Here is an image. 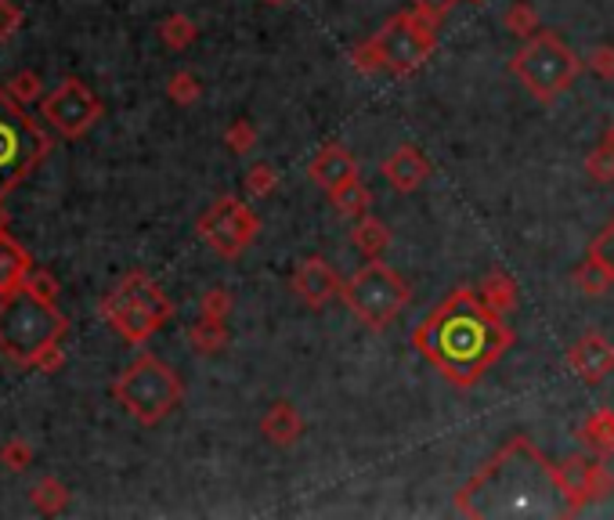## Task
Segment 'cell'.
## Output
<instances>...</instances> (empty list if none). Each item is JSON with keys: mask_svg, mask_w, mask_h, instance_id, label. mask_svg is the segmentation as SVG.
<instances>
[{"mask_svg": "<svg viewBox=\"0 0 614 520\" xmlns=\"http://www.w3.org/2000/svg\"><path fill=\"white\" fill-rule=\"evenodd\" d=\"M412 347L452 387L466 391L502 362L513 347V329L507 315L481 301L477 286H456L412 329Z\"/></svg>", "mask_w": 614, "mask_h": 520, "instance_id": "cell-1", "label": "cell"}, {"mask_svg": "<svg viewBox=\"0 0 614 520\" xmlns=\"http://www.w3.org/2000/svg\"><path fill=\"white\" fill-rule=\"evenodd\" d=\"M69 332V318L55 301H44L30 286H19L0 296V354L15 365L33 369L47 347Z\"/></svg>", "mask_w": 614, "mask_h": 520, "instance_id": "cell-2", "label": "cell"}, {"mask_svg": "<svg viewBox=\"0 0 614 520\" xmlns=\"http://www.w3.org/2000/svg\"><path fill=\"white\" fill-rule=\"evenodd\" d=\"M98 315H102L127 343H149L156 332L174 318V304H170V296L159 290V282L145 275V271H127V275L102 296Z\"/></svg>", "mask_w": 614, "mask_h": 520, "instance_id": "cell-3", "label": "cell"}, {"mask_svg": "<svg viewBox=\"0 0 614 520\" xmlns=\"http://www.w3.org/2000/svg\"><path fill=\"white\" fill-rule=\"evenodd\" d=\"M113 398L141 427H156L174 412L184 398V383L163 358L141 354L113 380Z\"/></svg>", "mask_w": 614, "mask_h": 520, "instance_id": "cell-4", "label": "cell"}, {"mask_svg": "<svg viewBox=\"0 0 614 520\" xmlns=\"http://www.w3.org/2000/svg\"><path fill=\"white\" fill-rule=\"evenodd\" d=\"M55 142L8 87H0V200L52 156Z\"/></svg>", "mask_w": 614, "mask_h": 520, "instance_id": "cell-5", "label": "cell"}, {"mask_svg": "<svg viewBox=\"0 0 614 520\" xmlns=\"http://www.w3.org/2000/svg\"><path fill=\"white\" fill-rule=\"evenodd\" d=\"M585 61L571 52L568 44L560 41L557 33L527 36L521 44V52L510 58V72L524 83V91L535 98V102H553L560 98L568 87L579 80Z\"/></svg>", "mask_w": 614, "mask_h": 520, "instance_id": "cell-6", "label": "cell"}, {"mask_svg": "<svg viewBox=\"0 0 614 520\" xmlns=\"http://www.w3.org/2000/svg\"><path fill=\"white\" fill-rule=\"evenodd\" d=\"M409 296L412 290H409V282H405V275L390 264H384V260H365L340 290L343 307L368 329H387L390 321L405 312Z\"/></svg>", "mask_w": 614, "mask_h": 520, "instance_id": "cell-7", "label": "cell"}, {"mask_svg": "<svg viewBox=\"0 0 614 520\" xmlns=\"http://www.w3.org/2000/svg\"><path fill=\"white\" fill-rule=\"evenodd\" d=\"M437 22L427 19L423 11H398V15H390L379 33L368 36V44H373V52L379 58V66L390 77H409L423 66V61L434 55L437 47Z\"/></svg>", "mask_w": 614, "mask_h": 520, "instance_id": "cell-8", "label": "cell"}, {"mask_svg": "<svg viewBox=\"0 0 614 520\" xmlns=\"http://www.w3.org/2000/svg\"><path fill=\"white\" fill-rule=\"evenodd\" d=\"M195 231H200V239L211 246L217 257L239 260L257 242V235H261V217H257L242 200H236V195H220V200H214L206 206V214L195 221Z\"/></svg>", "mask_w": 614, "mask_h": 520, "instance_id": "cell-9", "label": "cell"}, {"mask_svg": "<svg viewBox=\"0 0 614 520\" xmlns=\"http://www.w3.org/2000/svg\"><path fill=\"white\" fill-rule=\"evenodd\" d=\"M553 488L564 499V513H579L582 506L604 502L614 491V474L604 460H589L575 452L568 460L553 463Z\"/></svg>", "mask_w": 614, "mask_h": 520, "instance_id": "cell-10", "label": "cell"}, {"mask_svg": "<svg viewBox=\"0 0 614 520\" xmlns=\"http://www.w3.org/2000/svg\"><path fill=\"white\" fill-rule=\"evenodd\" d=\"M102 113H105V105L98 102V94L77 77H66L41 102V116L52 123L61 138H83V134L102 120Z\"/></svg>", "mask_w": 614, "mask_h": 520, "instance_id": "cell-11", "label": "cell"}, {"mask_svg": "<svg viewBox=\"0 0 614 520\" xmlns=\"http://www.w3.org/2000/svg\"><path fill=\"white\" fill-rule=\"evenodd\" d=\"M340 290H343V279L337 275V268L329 264L326 257H304L300 268L293 271V293H297L307 307H315V312L333 304Z\"/></svg>", "mask_w": 614, "mask_h": 520, "instance_id": "cell-12", "label": "cell"}, {"mask_svg": "<svg viewBox=\"0 0 614 520\" xmlns=\"http://www.w3.org/2000/svg\"><path fill=\"white\" fill-rule=\"evenodd\" d=\"M568 365L582 383H604L614 373V343L600 332H585L582 340L571 343Z\"/></svg>", "mask_w": 614, "mask_h": 520, "instance_id": "cell-13", "label": "cell"}, {"mask_svg": "<svg viewBox=\"0 0 614 520\" xmlns=\"http://www.w3.org/2000/svg\"><path fill=\"white\" fill-rule=\"evenodd\" d=\"M307 178L329 195V192H337L340 184L359 178V159H354L343 145H322L311 163H307Z\"/></svg>", "mask_w": 614, "mask_h": 520, "instance_id": "cell-14", "label": "cell"}, {"mask_svg": "<svg viewBox=\"0 0 614 520\" xmlns=\"http://www.w3.org/2000/svg\"><path fill=\"white\" fill-rule=\"evenodd\" d=\"M384 178L395 192L409 195L416 189H423L430 178V159L416 145H398L395 152L384 159Z\"/></svg>", "mask_w": 614, "mask_h": 520, "instance_id": "cell-15", "label": "cell"}, {"mask_svg": "<svg viewBox=\"0 0 614 520\" xmlns=\"http://www.w3.org/2000/svg\"><path fill=\"white\" fill-rule=\"evenodd\" d=\"M261 433L272 444H278V449H289V444H297L300 441V433H304V419L300 412L293 408L289 402H275L272 408L264 412L261 419Z\"/></svg>", "mask_w": 614, "mask_h": 520, "instance_id": "cell-16", "label": "cell"}, {"mask_svg": "<svg viewBox=\"0 0 614 520\" xmlns=\"http://www.w3.org/2000/svg\"><path fill=\"white\" fill-rule=\"evenodd\" d=\"M33 271V257L22 242L11 239L8 231H0V296L19 290L26 275Z\"/></svg>", "mask_w": 614, "mask_h": 520, "instance_id": "cell-17", "label": "cell"}, {"mask_svg": "<svg viewBox=\"0 0 614 520\" xmlns=\"http://www.w3.org/2000/svg\"><path fill=\"white\" fill-rule=\"evenodd\" d=\"M579 441L596 460H614V408H596L579 427Z\"/></svg>", "mask_w": 614, "mask_h": 520, "instance_id": "cell-18", "label": "cell"}, {"mask_svg": "<svg viewBox=\"0 0 614 520\" xmlns=\"http://www.w3.org/2000/svg\"><path fill=\"white\" fill-rule=\"evenodd\" d=\"M351 242L359 246V253H362L365 260H384V253L390 250V228H387L379 217L365 214V217L354 221Z\"/></svg>", "mask_w": 614, "mask_h": 520, "instance_id": "cell-19", "label": "cell"}, {"mask_svg": "<svg viewBox=\"0 0 614 520\" xmlns=\"http://www.w3.org/2000/svg\"><path fill=\"white\" fill-rule=\"evenodd\" d=\"M477 293H481V301L491 307V312L499 315H510L513 307H518L521 301V290L518 282H513V275H507V271H488V275L481 279V286H477Z\"/></svg>", "mask_w": 614, "mask_h": 520, "instance_id": "cell-20", "label": "cell"}, {"mask_svg": "<svg viewBox=\"0 0 614 520\" xmlns=\"http://www.w3.org/2000/svg\"><path fill=\"white\" fill-rule=\"evenodd\" d=\"M329 203L337 206L340 217L359 221V217L368 214V210H373V192H368V184L362 178H354L348 184H340L337 192H329Z\"/></svg>", "mask_w": 614, "mask_h": 520, "instance_id": "cell-21", "label": "cell"}, {"mask_svg": "<svg viewBox=\"0 0 614 520\" xmlns=\"http://www.w3.org/2000/svg\"><path fill=\"white\" fill-rule=\"evenodd\" d=\"M189 343H192V351H200V354L225 351V347H228L225 318H206V315H200V321H192V329H189Z\"/></svg>", "mask_w": 614, "mask_h": 520, "instance_id": "cell-22", "label": "cell"}, {"mask_svg": "<svg viewBox=\"0 0 614 520\" xmlns=\"http://www.w3.org/2000/svg\"><path fill=\"white\" fill-rule=\"evenodd\" d=\"M159 41H163L170 52H184V47H192L195 41H200V26L181 15V11H174V15H167L163 22H159Z\"/></svg>", "mask_w": 614, "mask_h": 520, "instance_id": "cell-23", "label": "cell"}, {"mask_svg": "<svg viewBox=\"0 0 614 520\" xmlns=\"http://www.w3.org/2000/svg\"><path fill=\"white\" fill-rule=\"evenodd\" d=\"M30 495H33V506H36V510L47 513V517H58V513L69 506V488L61 485L58 477H41V481L33 485Z\"/></svg>", "mask_w": 614, "mask_h": 520, "instance_id": "cell-24", "label": "cell"}, {"mask_svg": "<svg viewBox=\"0 0 614 520\" xmlns=\"http://www.w3.org/2000/svg\"><path fill=\"white\" fill-rule=\"evenodd\" d=\"M571 282H575V290H579V293H585V296H607V293H611V286H614V279L607 275L604 268L596 264L593 257H585L582 264L575 268Z\"/></svg>", "mask_w": 614, "mask_h": 520, "instance_id": "cell-25", "label": "cell"}, {"mask_svg": "<svg viewBox=\"0 0 614 520\" xmlns=\"http://www.w3.org/2000/svg\"><path fill=\"white\" fill-rule=\"evenodd\" d=\"M502 26L507 33H513L518 41H527V36L538 33V11L535 4H527V0H513L507 8V15H502Z\"/></svg>", "mask_w": 614, "mask_h": 520, "instance_id": "cell-26", "label": "cell"}, {"mask_svg": "<svg viewBox=\"0 0 614 520\" xmlns=\"http://www.w3.org/2000/svg\"><path fill=\"white\" fill-rule=\"evenodd\" d=\"M585 173L593 178L596 184H611L614 181V145L600 142L593 152L585 156Z\"/></svg>", "mask_w": 614, "mask_h": 520, "instance_id": "cell-27", "label": "cell"}, {"mask_svg": "<svg viewBox=\"0 0 614 520\" xmlns=\"http://www.w3.org/2000/svg\"><path fill=\"white\" fill-rule=\"evenodd\" d=\"M167 94H170V102H178V105H195L200 102V94H203V83L192 77V72H174V77L167 80Z\"/></svg>", "mask_w": 614, "mask_h": 520, "instance_id": "cell-28", "label": "cell"}, {"mask_svg": "<svg viewBox=\"0 0 614 520\" xmlns=\"http://www.w3.org/2000/svg\"><path fill=\"white\" fill-rule=\"evenodd\" d=\"M585 257H593L600 268L607 271V275L614 279V221H607L604 228H600V235L593 242H589V253Z\"/></svg>", "mask_w": 614, "mask_h": 520, "instance_id": "cell-29", "label": "cell"}, {"mask_svg": "<svg viewBox=\"0 0 614 520\" xmlns=\"http://www.w3.org/2000/svg\"><path fill=\"white\" fill-rule=\"evenodd\" d=\"M246 189L257 200H264V195H272L278 189V170L272 163H253L250 173H246Z\"/></svg>", "mask_w": 614, "mask_h": 520, "instance_id": "cell-30", "label": "cell"}, {"mask_svg": "<svg viewBox=\"0 0 614 520\" xmlns=\"http://www.w3.org/2000/svg\"><path fill=\"white\" fill-rule=\"evenodd\" d=\"M225 145L231 148V152H253L257 148V127L250 120H236L231 127L225 131Z\"/></svg>", "mask_w": 614, "mask_h": 520, "instance_id": "cell-31", "label": "cell"}, {"mask_svg": "<svg viewBox=\"0 0 614 520\" xmlns=\"http://www.w3.org/2000/svg\"><path fill=\"white\" fill-rule=\"evenodd\" d=\"M8 91L19 98L22 105H33L36 98H41V91H44V83H41V77H36V72H15V77L8 80Z\"/></svg>", "mask_w": 614, "mask_h": 520, "instance_id": "cell-32", "label": "cell"}, {"mask_svg": "<svg viewBox=\"0 0 614 520\" xmlns=\"http://www.w3.org/2000/svg\"><path fill=\"white\" fill-rule=\"evenodd\" d=\"M33 463V444L26 438H11L4 449H0V466L8 470H26Z\"/></svg>", "mask_w": 614, "mask_h": 520, "instance_id": "cell-33", "label": "cell"}, {"mask_svg": "<svg viewBox=\"0 0 614 520\" xmlns=\"http://www.w3.org/2000/svg\"><path fill=\"white\" fill-rule=\"evenodd\" d=\"M200 315H206V318H228L231 315V293L225 286L206 290L203 301H200Z\"/></svg>", "mask_w": 614, "mask_h": 520, "instance_id": "cell-34", "label": "cell"}, {"mask_svg": "<svg viewBox=\"0 0 614 520\" xmlns=\"http://www.w3.org/2000/svg\"><path fill=\"white\" fill-rule=\"evenodd\" d=\"M585 69L600 80H614V47L611 44H596L593 52L585 55Z\"/></svg>", "mask_w": 614, "mask_h": 520, "instance_id": "cell-35", "label": "cell"}, {"mask_svg": "<svg viewBox=\"0 0 614 520\" xmlns=\"http://www.w3.org/2000/svg\"><path fill=\"white\" fill-rule=\"evenodd\" d=\"M22 286H30L36 296H44V301H58V279H55V275H47L44 268H33L30 275H26V282H22Z\"/></svg>", "mask_w": 614, "mask_h": 520, "instance_id": "cell-36", "label": "cell"}, {"mask_svg": "<svg viewBox=\"0 0 614 520\" xmlns=\"http://www.w3.org/2000/svg\"><path fill=\"white\" fill-rule=\"evenodd\" d=\"M19 26H22V8L15 0H0V44H8Z\"/></svg>", "mask_w": 614, "mask_h": 520, "instance_id": "cell-37", "label": "cell"}, {"mask_svg": "<svg viewBox=\"0 0 614 520\" xmlns=\"http://www.w3.org/2000/svg\"><path fill=\"white\" fill-rule=\"evenodd\" d=\"M412 4H416V11H423L427 19H434L441 26V22L452 15V8H456L459 0H412Z\"/></svg>", "mask_w": 614, "mask_h": 520, "instance_id": "cell-38", "label": "cell"}, {"mask_svg": "<svg viewBox=\"0 0 614 520\" xmlns=\"http://www.w3.org/2000/svg\"><path fill=\"white\" fill-rule=\"evenodd\" d=\"M61 365H66V354H61V347H58V343H52L41 358H36V365H33V369H41V373H58Z\"/></svg>", "mask_w": 614, "mask_h": 520, "instance_id": "cell-39", "label": "cell"}, {"mask_svg": "<svg viewBox=\"0 0 614 520\" xmlns=\"http://www.w3.org/2000/svg\"><path fill=\"white\" fill-rule=\"evenodd\" d=\"M604 142L614 145V123H607V127H604Z\"/></svg>", "mask_w": 614, "mask_h": 520, "instance_id": "cell-40", "label": "cell"}, {"mask_svg": "<svg viewBox=\"0 0 614 520\" xmlns=\"http://www.w3.org/2000/svg\"><path fill=\"white\" fill-rule=\"evenodd\" d=\"M264 4H272V8H286L289 0H264Z\"/></svg>", "mask_w": 614, "mask_h": 520, "instance_id": "cell-41", "label": "cell"}, {"mask_svg": "<svg viewBox=\"0 0 614 520\" xmlns=\"http://www.w3.org/2000/svg\"><path fill=\"white\" fill-rule=\"evenodd\" d=\"M4 225H8V214H4V210H0V231H4Z\"/></svg>", "mask_w": 614, "mask_h": 520, "instance_id": "cell-42", "label": "cell"}, {"mask_svg": "<svg viewBox=\"0 0 614 520\" xmlns=\"http://www.w3.org/2000/svg\"><path fill=\"white\" fill-rule=\"evenodd\" d=\"M466 4H477V8H481V4H485V0H466Z\"/></svg>", "mask_w": 614, "mask_h": 520, "instance_id": "cell-43", "label": "cell"}]
</instances>
